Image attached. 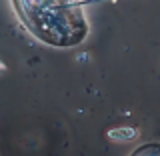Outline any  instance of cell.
Wrapping results in <instances>:
<instances>
[{
	"label": "cell",
	"mask_w": 160,
	"mask_h": 156,
	"mask_svg": "<svg viewBox=\"0 0 160 156\" xmlns=\"http://www.w3.org/2000/svg\"><path fill=\"white\" fill-rule=\"evenodd\" d=\"M22 20L50 44H74L86 36L82 10H66L62 0H14Z\"/></svg>",
	"instance_id": "6da1fadb"
},
{
	"label": "cell",
	"mask_w": 160,
	"mask_h": 156,
	"mask_svg": "<svg viewBox=\"0 0 160 156\" xmlns=\"http://www.w3.org/2000/svg\"><path fill=\"white\" fill-rule=\"evenodd\" d=\"M136 130L134 128H126V126H120V128H114L108 132V138L114 140V142H126V140H132L136 138Z\"/></svg>",
	"instance_id": "7a4b0ae2"
},
{
	"label": "cell",
	"mask_w": 160,
	"mask_h": 156,
	"mask_svg": "<svg viewBox=\"0 0 160 156\" xmlns=\"http://www.w3.org/2000/svg\"><path fill=\"white\" fill-rule=\"evenodd\" d=\"M4 68H6V66H4V64H2V62H0V70H4Z\"/></svg>",
	"instance_id": "3957f363"
}]
</instances>
